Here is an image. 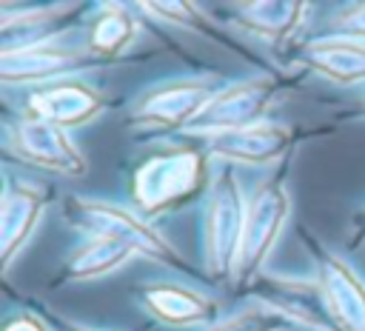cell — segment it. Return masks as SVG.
<instances>
[{
  "label": "cell",
  "mask_w": 365,
  "mask_h": 331,
  "mask_svg": "<svg viewBox=\"0 0 365 331\" xmlns=\"http://www.w3.org/2000/svg\"><path fill=\"white\" fill-rule=\"evenodd\" d=\"M214 174V160L200 143L163 148L140 160L128 180L131 205L148 223L202 200Z\"/></svg>",
  "instance_id": "obj_1"
},
{
  "label": "cell",
  "mask_w": 365,
  "mask_h": 331,
  "mask_svg": "<svg viewBox=\"0 0 365 331\" xmlns=\"http://www.w3.org/2000/svg\"><path fill=\"white\" fill-rule=\"evenodd\" d=\"M245 200L248 194L240 185L234 166L214 163L211 185L202 197V223H200V251L202 274L211 282H237L242 231H245Z\"/></svg>",
  "instance_id": "obj_2"
},
{
  "label": "cell",
  "mask_w": 365,
  "mask_h": 331,
  "mask_svg": "<svg viewBox=\"0 0 365 331\" xmlns=\"http://www.w3.org/2000/svg\"><path fill=\"white\" fill-rule=\"evenodd\" d=\"M63 217L71 228L83 231L86 237H106V240H117L123 245H128L137 257H145L168 271H182V274H194L188 260L137 211L111 203V200H100V197H66L63 200Z\"/></svg>",
  "instance_id": "obj_3"
},
{
  "label": "cell",
  "mask_w": 365,
  "mask_h": 331,
  "mask_svg": "<svg viewBox=\"0 0 365 331\" xmlns=\"http://www.w3.org/2000/svg\"><path fill=\"white\" fill-rule=\"evenodd\" d=\"M288 163H279L271 174L259 177L245 200V231L237 265V285H248L265 271V263L291 217V191H288Z\"/></svg>",
  "instance_id": "obj_4"
},
{
  "label": "cell",
  "mask_w": 365,
  "mask_h": 331,
  "mask_svg": "<svg viewBox=\"0 0 365 331\" xmlns=\"http://www.w3.org/2000/svg\"><path fill=\"white\" fill-rule=\"evenodd\" d=\"M285 88H288V77H279V74H257V77L222 83V88L194 117V123L182 131V137L208 140V137L257 126L265 120L268 108Z\"/></svg>",
  "instance_id": "obj_5"
},
{
  "label": "cell",
  "mask_w": 365,
  "mask_h": 331,
  "mask_svg": "<svg viewBox=\"0 0 365 331\" xmlns=\"http://www.w3.org/2000/svg\"><path fill=\"white\" fill-rule=\"evenodd\" d=\"M220 88L222 83L214 77H168L148 86L131 103L125 126L154 134H182Z\"/></svg>",
  "instance_id": "obj_6"
},
{
  "label": "cell",
  "mask_w": 365,
  "mask_h": 331,
  "mask_svg": "<svg viewBox=\"0 0 365 331\" xmlns=\"http://www.w3.org/2000/svg\"><path fill=\"white\" fill-rule=\"evenodd\" d=\"M297 234L311 257L314 280L325 297L331 322L336 331H365V282L362 277L322 240H317L305 225H297Z\"/></svg>",
  "instance_id": "obj_7"
},
{
  "label": "cell",
  "mask_w": 365,
  "mask_h": 331,
  "mask_svg": "<svg viewBox=\"0 0 365 331\" xmlns=\"http://www.w3.org/2000/svg\"><path fill=\"white\" fill-rule=\"evenodd\" d=\"M88 66H100V60L86 49V43H66L63 37L0 51V80L6 88H37L54 80H66Z\"/></svg>",
  "instance_id": "obj_8"
},
{
  "label": "cell",
  "mask_w": 365,
  "mask_h": 331,
  "mask_svg": "<svg viewBox=\"0 0 365 331\" xmlns=\"http://www.w3.org/2000/svg\"><path fill=\"white\" fill-rule=\"evenodd\" d=\"M6 151L23 163L63 177H86L88 171V163L68 131L34 114H20L17 120L6 123Z\"/></svg>",
  "instance_id": "obj_9"
},
{
  "label": "cell",
  "mask_w": 365,
  "mask_h": 331,
  "mask_svg": "<svg viewBox=\"0 0 365 331\" xmlns=\"http://www.w3.org/2000/svg\"><path fill=\"white\" fill-rule=\"evenodd\" d=\"M240 291H245L248 300L262 302V305L285 314L288 320H294L305 331H336L331 322L325 297L319 291V282L314 277L305 280V277L279 274V271L265 268L259 277H254Z\"/></svg>",
  "instance_id": "obj_10"
},
{
  "label": "cell",
  "mask_w": 365,
  "mask_h": 331,
  "mask_svg": "<svg viewBox=\"0 0 365 331\" xmlns=\"http://www.w3.org/2000/svg\"><path fill=\"white\" fill-rule=\"evenodd\" d=\"M205 148L214 163H240V166H277L285 163L294 151L297 131L277 120H262L257 126L228 131L208 140H194Z\"/></svg>",
  "instance_id": "obj_11"
},
{
  "label": "cell",
  "mask_w": 365,
  "mask_h": 331,
  "mask_svg": "<svg viewBox=\"0 0 365 331\" xmlns=\"http://www.w3.org/2000/svg\"><path fill=\"white\" fill-rule=\"evenodd\" d=\"M48 197H51V188H46L43 183L6 174L3 200H0V265L3 271H9L14 257L26 248L29 237L34 234L48 205Z\"/></svg>",
  "instance_id": "obj_12"
},
{
  "label": "cell",
  "mask_w": 365,
  "mask_h": 331,
  "mask_svg": "<svg viewBox=\"0 0 365 331\" xmlns=\"http://www.w3.org/2000/svg\"><path fill=\"white\" fill-rule=\"evenodd\" d=\"M106 94L77 77H66V80H54L37 88L26 91V114H34L40 120H48L60 128H74V126H86L94 117H100L106 111Z\"/></svg>",
  "instance_id": "obj_13"
},
{
  "label": "cell",
  "mask_w": 365,
  "mask_h": 331,
  "mask_svg": "<svg viewBox=\"0 0 365 331\" xmlns=\"http://www.w3.org/2000/svg\"><path fill=\"white\" fill-rule=\"evenodd\" d=\"M228 23L251 40L268 43L274 49L294 46L297 31L302 29L311 6L302 0H251V3H225Z\"/></svg>",
  "instance_id": "obj_14"
},
{
  "label": "cell",
  "mask_w": 365,
  "mask_h": 331,
  "mask_svg": "<svg viewBox=\"0 0 365 331\" xmlns=\"http://www.w3.org/2000/svg\"><path fill=\"white\" fill-rule=\"evenodd\" d=\"M134 297H137L140 308L163 325H174V328L205 325V328H211L220 320V305L208 294H202L191 285H182V282L151 280V282H143Z\"/></svg>",
  "instance_id": "obj_15"
},
{
  "label": "cell",
  "mask_w": 365,
  "mask_h": 331,
  "mask_svg": "<svg viewBox=\"0 0 365 331\" xmlns=\"http://www.w3.org/2000/svg\"><path fill=\"white\" fill-rule=\"evenodd\" d=\"M291 60L336 86L365 83V40L319 34L291 46Z\"/></svg>",
  "instance_id": "obj_16"
},
{
  "label": "cell",
  "mask_w": 365,
  "mask_h": 331,
  "mask_svg": "<svg viewBox=\"0 0 365 331\" xmlns=\"http://www.w3.org/2000/svg\"><path fill=\"white\" fill-rule=\"evenodd\" d=\"M137 254L117 243V240H106V237H86L60 265V274L54 277L51 285H66V282H83V280H97L106 277L111 271H120L123 265H128Z\"/></svg>",
  "instance_id": "obj_17"
},
{
  "label": "cell",
  "mask_w": 365,
  "mask_h": 331,
  "mask_svg": "<svg viewBox=\"0 0 365 331\" xmlns=\"http://www.w3.org/2000/svg\"><path fill=\"white\" fill-rule=\"evenodd\" d=\"M140 34V23L134 11L123 3H103L88 20L86 31V49L103 63L120 57Z\"/></svg>",
  "instance_id": "obj_18"
},
{
  "label": "cell",
  "mask_w": 365,
  "mask_h": 331,
  "mask_svg": "<svg viewBox=\"0 0 365 331\" xmlns=\"http://www.w3.org/2000/svg\"><path fill=\"white\" fill-rule=\"evenodd\" d=\"M137 9L145 11V14H151V17H157V20H163V23H171V26L185 29V31H194V34H200V37H208V40H214V43L228 46V49L237 51V46L225 37V31H222L217 23H211V20L200 11V6H194V3L163 0V3H137Z\"/></svg>",
  "instance_id": "obj_19"
},
{
  "label": "cell",
  "mask_w": 365,
  "mask_h": 331,
  "mask_svg": "<svg viewBox=\"0 0 365 331\" xmlns=\"http://www.w3.org/2000/svg\"><path fill=\"white\" fill-rule=\"evenodd\" d=\"M205 331H305L302 325H297L294 320H288L285 314L248 300L245 305H240L237 311L220 317L211 328Z\"/></svg>",
  "instance_id": "obj_20"
},
{
  "label": "cell",
  "mask_w": 365,
  "mask_h": 331,
  "mask_svg": "<svg viewBox=\"0 0 365 331\" xmlns=\"http://www.w3.org/2000/svg\"><path fill=\"white\" fill-rule=\"evenodd\" d=\"M325 34L365 40V3H348L325 20Z\"/></svg>",
  "instance_id": "obj_21"
},
{
  "label": "cell",
  "mask_w": 365,
  "mask_h": 331,
  "mask_svg": "<svg viewBox=\"0 0 365 331\" xmlns=\"http://www.w3.org/2000/svg\"><path fill=\"white\" fill-rule=\"evenodd\" d=\"M0 331H51L37 311H14L3 320Z\"/></svg>",
  "instance_id": "obj_22"
},
{
  "label": "cell",
  "mask_w": 365,
  "mask_h": 331,
  "mask_svg": "<svg viewBox=\"0 0 365 331\" xmlns=\"http://www.w3.org/2000/svg\"><path fill=\"white\" fill-rule=\"evenodd\" d=\"M34 311L46 320V325H48L51 331H103V328H91V325H83V322L66 320L63 314H57V311H51V308H46V305H37Z\"/></svg>",
  "instance_id": "obj_23"
},
{
  "label": "cell",
  "mask_w": 365,
  "mask_h": 331,
  "mask_svg": "<svg viewBox=\"0 0 365 331\" xmlns=\"http://www.w3.org/2000/svg\"><path fill=\"white\" fill-rule=\"evenodd\" d=\"M365 243V205L354 211L351 217V234H348V248H359Z\"/></svg>",
  "instance_id": "obj_24"
},
{
  "label": "cell",
  "mask_w": 365,
  "mask_h": 331,
  "mask_svg": "<svg viewBox=\"0 0 365 331\" xmlns=\"http://www.w3.org/2000/svg\"><path fill=\"white\" fill-rule=\"evenodd\" d=\"M342 120H365V91L351 103V111H342Z\"/></svg>",
  "instance_id": "obj_25"
}]
</instances>
